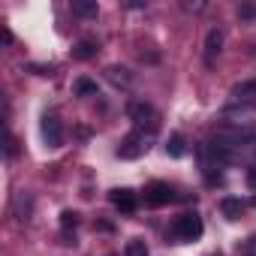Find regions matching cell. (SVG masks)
Wrapping results in <instances>:
<instances>
[{"mask_svg": "<svg viewBox=\"0 0 256 256\" xmlns=\"http://www.w3.org/2000/svg\"><path fill=\"white\" fill-rule=\"evenodd\" d=\"M220 211H223V217H226V220H238V217H241V211H244V202H241V199H235V196H226V199L220 202Z\"/></svg>", "mask_w": 256, "mask_h": 256, "instance_id": "cell-11", "label": "cell"}, {"mask_svg": "<svg viewBox=\"0 0 256 256\" xmlns=\"http://www.w3.org/2000/svg\"><path fill=\"white\" fill-rule=\"evenodd\" d=\"M16 151H18V142L12 133H6V157H16Z\"/></svg>", "mask_w": 256, "mask_h": 256, "instance_id": "cell-18", "label": "cell"}, {"mask_svg": "<svg viewBox=\"0 0 256 256\" xmlns=\"http://www.w3.org/2000/svg\"><path fill=\"white\" fill-rule=\"evenodd\" d=\"M72 90H76V96H96V82H90V78H76V84H72Z\"/></svg>", "mask_w": 256, "mask_h": 256, "instance_id": "cell-14", "label": "cell"}, {"mask_svg": "<svg viewBox=\"0 0 256 256\" xmlns=\"http://www.w3.org/2000/svg\"><path fill=\"white\" fill-rule=\"evenodd\" d=\"M40 133H42V139H46L48 148H60L64 145V124L58 120V114H42Z\"/></svg>", "mask_w": 256, "mask_h": 256, "instance_id": "cell-5", "label": "cell"}, {"mask_svg": "<svg viewBox=\"0 0 256 256\" xmlns=\"http://www.w3.org/2000/svg\"><path fill=\"white\" fill-rule=\"evenodd\" d=\"M202 229H205V226H202V217H199L196 211L181 214V217L175 220V226H172L175 238H178V241H184V244H187V241H196V238L202 235Z\"/></svg>", "mask_w": 256, "mask_h": 256, "instance_id": "cell-1", "label": "cell"}, {"mask_svg": "<svg viewBox=\"0 0 256 256\" xmlns=\"http://www.w3.org/2000/svg\"><path fill=\"white\" fill-rule=\"evenodd\" d=\"M247 184H250V190H256V169L247 172Z\"/></svg>", "mask_w": 256, "mask_h": 256, "instance_id": "cell-19", "label": "cell"}, {"mask_svg": "<svg viewBox=\"0 0 256 256\" xmlns=\"http://www.w3.org/2000/svg\"><path fill=\"white\" fill-rule=\"evenodd\" d=\"M70 10H72L76 16H82V18H94L100 6H96V0H72Z\"/></svg>", "mask_w": 256, "mask_h": 256, "instance_id": "cell-13", "label": "cell"}, {"mask_svg": "<svg viewBox=\"0 0 256 256\" xmlns=\"http://www.w3.org/2000/svg\"><path fill=\"white\" fill-rule=\"evenodd\" d=\"M108 202L120 211V214H133L136 211V205H139V199H136V193L133 190H126V187H118V190H112L108 193Z\"/></svg>", "mask_w": 256, "mask_h": 256, "instance_id": "cell-6", "label": "cell"}, {"mask_svg": "<svg viewBox=\"0 0 256 256\" xmlns=\"http://www.w3.org/2000/svg\"><path fill=\"white\" fill-rule=\"evenodd\" d=\"M169 202H175V190H172L166 181H151V184L145 187V205L163 208V205H169Z\"/></svg>", "mask_w": 256, "mask_h": 256, "instance_id": "cell-4", "label": "cell"}, {"mask_svg": "<svg viewBox=\"0 0 256 256\" xmlns=\"http://www.w3.org/2000/svg\"><path fill=\"white\" fill-rule=\"evenodd\" d=\"M12 214H16V220L18 223H28L30 220V214H34V199H30V193H16L12 196Z\"/></svg>", "mask_w": 256, "mask_h": 256, "instance_id": "cell-8", "label": "cell"}, {"mask_svg": "<svg viewBox=\"0 0 256 256\" xmlns=\"http://www.w3.org/2000/svg\"><path fill=\"white\" fill-rule=\"evenodd\" d=\"M96 52H100L96 40H82V42L72 46V58L76 60H90V58H96Z\"/></svg>", "mask_w": 256, "mask_h": 256, "instance_id": "cell-10", "label": "cell"}, {"mask_svg": "<svg viewBox=\"0 0 256 256\" xmlns=\"http://www.w3.org/2000/svg\"><path fill=\"white\" fill-rule=\"evenodd\" d=\"M145 151H148V139H145L142 130H133L130 136H124L120 145H118V157L120 160H139Z\"/></svg>", "mask_w": 256, "mask_h": 256, "instance_id": "cell-2", "label": "cell"}, {"mask_svg": "<svg viewBox=\"0 0 256 256\" xmlns=\"http://www.w3.org/2000/svg\"><path fill=\"white\" fill-rule=\"evenodd\" d=\"M220 52H223V30L220 28H214V30H208V36H205V66H214L217 64V58H220Z\"/></svg>", "mask_w": 256, "mask_h": 256, "instance_id": "cell-7", "label": "cell"}, {"mask_svg": "<svg viewBox=\"0 0 256 256\" xmlns=\"http://www.w3.org/2000/svg\"><path fill=\"white\" fill-rule=\"evenodd\" d=\"M124 256H148V247H145V241H142V238L126 241V247H124Z\"/></svg>", "mask_w": 256, "mask_h": 256, "instance_id": "cell-15", "label": "cell"}, {"mask_svg": "<svg viewBox=\"0 0 256 256\" xmlns=\"http://www.w3.org/2000/svg\"><path fill=\"white\" fill-rule=\"evenodd\" d=\"M76 226H78V214H76V211H70V208H66V211H64V214H60V229H64V232H72V229H76Z\"/></svg>", "mask_w": 256, "mask_h": 256, "instance_id": "cell-16", "label": "cell"}, {"mask_svg": "<svg viewBox=\"0 0 256 256\" xmlns=\"http://www.w3.org/2000/svg\"><path fill=\"white\" fill-rule=\"evenodd\" d=\"M166 154H169V157H175V160H178V157H184V154H187V139H184L181 133H172V136H169V142H166Z\"/></svg>", "mask_w": 256, "mask_h": 256, "instance_id": "cell-12", "label": "cell"}, {"mask_svg": "<svg viewBox=\"0 0 256 256\" xmlns=\"http://www.w3.org/2000/svg\"><path fill=\"white\" fill-rule=\"evenodd\" d=\"M126 114H130V120L136 124V130H142V126L157 130V112H154V106H148V102H130V106H126Z\"/></svg>", "mask_w": 256, "mask_h": 256, "instance_id": "cell-3", "label": "cell"}, {"mask_svg": "<svg viewBox=\"0 0 256 256\" xmlns=\"http://www.w3.org/2000/svg\"><path fill=\"white\" fill-rule=\"evenodd\" d=\"M232 100L235 102H256V78H244L232 84Z\"/></svg>", "mask_w": 256, "mask_h": 256, "instance_id": "cell-9", "label": "cell"}, {"mask_svg": "<svg viewBox=\"0 0 256 256\" xmlns=\"http://www.w3.org/2000/svg\"><path fill=\"white\" fill-rule=\"evenodd\" d=\"M108 78L114 84H126V82H130V72H126L124 66H108Z\"/></svg>", "mask_w": 256, "mask_h": 256, "instance_id": "cell-17", "label": "cell"}]
</instances>
